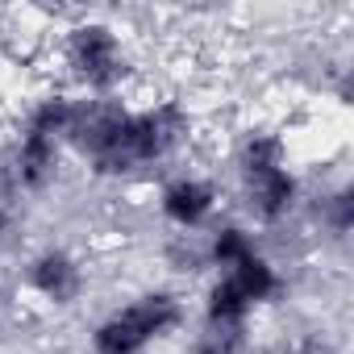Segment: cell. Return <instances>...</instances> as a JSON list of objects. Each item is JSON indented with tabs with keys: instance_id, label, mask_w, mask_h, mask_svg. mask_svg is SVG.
Returning a JSON list of instances; mask_svg holds the SVG:
<instances>
[{
	"instance_id": "1",
	"label": "cell",
	"mask_w": 354,
	"mask_h": 354,
	"mask_svg": "<svg viewBox=\"0 0 354 354\" xmlns=\"http://www.w3.org/2000/svg\"><path fill=\"white\" fill-rule=\"evenodd\" d=\"M205 133V109L175 88L84 100L71 129V162L96 184H146L184 167Z\"/></svg>"
},
{
	"instance_id": "2",
	"label": "cell",
	"mask_w": 354,
	"mask_h": 354,
	"mask_svg": "<svg viewBox=\"0 0 354 354\" xmlns=\"http://www.w3.org/2000/svg\"><path fill=\"white\" fill-rule=\"evenodd\" d=\"M234 192H238V217L254 234H283L304 217L308 180L296 162L292 133L279 117H250L230 133L225 146Z\"/></svg>"
},
{
	"instance_id": "3",
	"label": "cell",
	"mask_w": 354,
	"mask_h": 354,
	"mask_svg": "<svg viewBox=\"0 0 354 354\" xmlns=\"http://www.w3.org/2000/svg\"><path fill=\"white\" fill-rule=\"evenodd\" d=\"M42 63H55L50 84H63L84 100L129 96L142 88L146 71L133 34L117 26L109 13H71L46 38Z\"/></svg>"
},
{
	"instance_id": "4",
	"label": "cell",
	"mask_w": 354,
	"mask_h": 354,
	"mask_svg": "<svg viewBox=\"0 0 354 354\" xmlns=\"http://www.w3.org/2000/svg\"><path fill=\"white\" fill-rule=\"evenodd\" d=\"M192 308L180 288H142L100 313L88 329V354H154L188 325Z\"/></svg>"
},
{
	"instance_id": "5",
	"label": "cell",
	"mask_w": 354,
	"mask_h": 354,
	"mask_svg": "<svg viewBox=\"0 0 354 354\" xmlns=\"http://www.w3.org/2000/svg\"><path fill=\"white\" fill-rule=\"evenodd\" d=\"M150 205L158 225L171 230V238H201L225 213V188L217 175L201 167H175L154 180Z\"/></svg>"
},
{
	"instance_id": "6",
	"label": "cell",
	"mask_w": 354,
	"mask_h": 354,
	"mask_svg": "<svg viewBox=\"0 0 354 354\" xmlns=\"http://www.w3.org/2000/svg\"><path fill=\"white\" fill-rule=\"evenodd\" d=\"M88 288H92V267L67 242H46V246L30 250L17 267V296L46 313L80 308Z\"/></svg>"
},
{
	"instance_id": "7",
	"label": "cell",
	"mask_w": 354,
	"mask_h": 354,
	"mask_svg": "<svg viewBox=\"0 0 354 354\" xmlns=\"http://www.w3.org/2000/svg\"><path fill=\"white\" fill-rule=\"evenodd\" d=\"M304 217L313 221V230L329 246L346 250L350 246V234H354V184L346 180V175H337V180H329L321 188H308Z\"/></svg>"
},
{
	"instance_id": "8",
	"label": "cell",
	"mask_w": 354,
	"mask_h": 354,
	"mask_svg": "<svg viewBox=\"0 0 354 354\" xmlns=\"http://www.w3.org/2000/svg\"><path fill=\"white\" fill-rule=\"evenodd\" d=\"M250 304H254V313H263V308H275V304H283L288 300V271H283V263L267 250V246H259L250 259H242L238 267H230V271H221Z\"/></svg>"
},
{
	"instance_id": "9",
	"label": "cell",
	"mask_w": 354,
	"mask_h": 354,
	"mask_svg": "<svg viewBox=\"0 0 354 354\" xmlns=\"http://www.w3.org/2000/svg\"><path fill=\"white\" fill-rule=\"evenodd\" d=\"M259 246H263V234H254L242 217H230V213H221V217L201 234V254H205V271H209V275H221V271L238 267V263L250 259Z\"/></svg>"
},
{
	"instance_id": "10",
	"label": "cell",
	"mask_w": 354,
	"mask_h": 354,
	"mask_svg": "<svg viewBox=\"0 0 354 354\" xmlns=\"http://www.w3.org/2000/svg\"><path fill=\"white\" fill-rule=\"evenodd\" d=\"M254 304L225 275H209L201 296V329H254Z\"/></svg>"
},
{
	"instance_id": "11",
	"label": "cell",
	"mask_w": 354,
	"mask_h": 354,
	"mask_svg": "<svg viewBox=\"0 0 354 354\" xmlns=\"http://www.w3.org/2000/svg\"><path fill=\"white\" fill-rule=\"evenodd\" d=\"M254 329H196L188 354H250Z\"/></svg>"
},
{
	"instance_id": "12",
	"label": "cell",
	"mask_w": 354,
	"mask_h": 354,
	"mask_svg": "<svg viewBox=\"0 0 354 354\" xmlns=\"http://www.w3.org/2000/svg\"><path fill=\"white\" fill-rule=\"evenodd\" d=\"M21 242V201L0 192V259H9Z\"/></svg>"
},
{
	"instance_id": "13",
	"label": "cell",
	"mask_w": 354,
	"mask_h": 354,
	"mask_svg": "<svg viewBox=\"0 0 354 354\" xmlns=\"http://www.w3.org/2000/svg\"><path fill=\"white\" fill-rule=\"evenodd\" d=\"M283 354H342V350H333V346L321 342V337H296V342L283 346Z\"/></svg>"
},
{
	"instance_id": "14",
	"label": "cell",
	"mask_w": 354,
	"mask_h": 354,
	"mask_svg": "<svg viewBox=\"0 0 354 354\" xmlns=\"http://www.w3.org/2000/svg\"><path fill=\"white\" fill-rule=\"evenodd\" d=\"M5 304H9V296H5V288H0V325H5Z\"/></svg>"
}]
</instances>
